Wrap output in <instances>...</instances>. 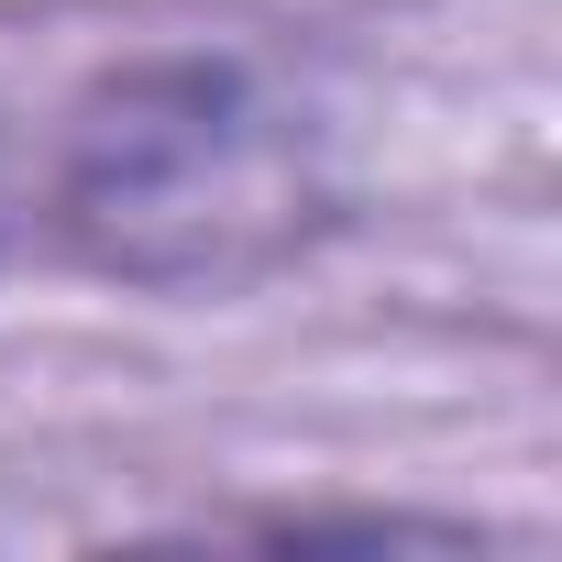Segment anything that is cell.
I'll use <instances>...</instances> for the list:
<instances>
[{
  "instance_id": "obj_1",
  "label": "cell",
  "mask_w": 562,
  "mask_h": 562,
  "mask_svg": "<svg viewBox=\"0 0 562 562\" xmlns=\"http://www.w3.org/2000/svg\"><path fill=\"white\" fill-rule=\"evenodd\" d=\"M321 210L310 133L232 56L122 67L78 100L56 155V232L122 288H232L299 254Z\"/></svg>"
},
{
  "instance_id": "obj_2",
  "label": "cell",
  "mask_w": 562,
  "mask_h": 562,
  "mask_svg": "<svg viewBox=\"0 0 562 562\" xmlns=\"http://www.w3.org/2000/svg\"><path fill=\"white\" fill-rule=\"evenodd\" d=\"M0 210H12V188H0Z\"/></svg>"
}]
</instances>
